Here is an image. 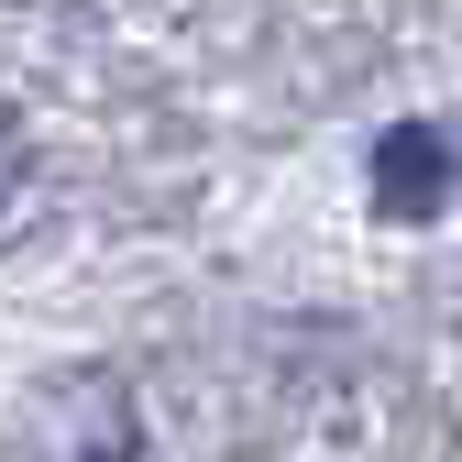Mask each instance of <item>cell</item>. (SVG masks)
Listing matches in <instances>:
<instances>
[{
  "label": "cell",
  "mask_w": 462,
  "mask_h": 462,
  "mask_svg": "<svg viewBox=\"0 0 462 462\" xmlns=\"http://www.w3.org/2000/svg\"><path fill=\"white\" fill-rule=\"evenodd\" d=\"M374 199L408 209V220H440V199H451V143H440L430 122L385 133V143H374Z\"/></svg>",
  "instance_id": "obj_2"
},
{
  "label": "cell",
  "mask_w": 462,
  "mask_h": 462,
  "mask_svg": "<svg viewBox=\"0 0 462 462\" xmlns=\"http://www.w3.org/2000/svg\"><path fill=\"white\" fill-rule=\"evenodd\" d=\"M143 451V419L122 408V385L110 374H67L33 396V419L12 440V462H133Z\"/></svg>",
  "instance_id": "obj_1"
},
{
  "label": "cell",
  "mask_w": 462,
  "mask_h": 462,
  "mask_svg": "<svg viewBox=\"0 0 462 462\" xmlns=\"http://www.w3.org/2000/svg\"><path fill=\"white\" fill-rule=\"evenodd\" d=\"M23 165H33V143H23V122L0 110V209H12V188H23Z\"/></svg>",
  "instance_id": "obj_3"
}]
</instances>
